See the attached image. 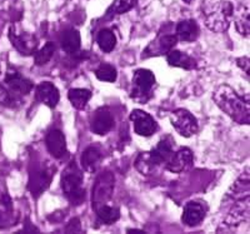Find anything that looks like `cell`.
<instances>
[{"instance_id": "6da1fadb", "label": "cell", "mask_w": 250, "mask_h": 234, "mask_svg": "<svg viewBox=\"0 0 250 234\" xmlns=\"http://www.w3.org/2000/svg\"><path fill=\"white\" fill-rule=\"evenodd\" d=\"M213 100L220 108V110L224 111L235 123L249 126V102H245V99H243L230 85H227V84L219 85L214 91Z\"/></svg>"}, {"instance_id": "7a4b0ae2", "label": "cell", "mask_w": 250, "mask_h": 234, "mask_svg": "<svg viewBox=\"0 0 250 234\" xmlns=\"http://www.w3.org/2000/svg\"><path fill=\"white\" fill-rule=\"evenodd\" d=\"M62 189L73 206H79L84 202L85 191L83 188V173L75 163H70L64 169L62 175Z\"/></svg>"}, {"instance_id": "3957f363", "label": "cell", "mask_w": 250, "mask_h": 234, "mask_svg": "<svg viewBox=\"0 0 250 234\" xmlns=\"http://www.w3.org/2000/svg\"><path fill=\"white\" fill-rule=\"evenodd\" d=\"M233 12L234 6L230 1L227 0L218 1L205 13V24L214 33L227 32L230 25Z\"/></svg>"}, {"instance_id": "277c9868", "label": "cell", "mask_w": 250, "mask_h": 234, "mask_svg": "<svg viewBox=\"0 0 250 234\" xmlns=\"http://www.w3.org/2000/svg\"><path fill=\"white\" fill-rule=\"evenodd\" d=\"M114 187H115V178L110 171H103L95 179L93 187V194H91V202H93L94 211L98 207L106 204L113 197Z\"/></svg>"}, {"instance_id": "5b68a950", "label": "cell", "mask_w": 250, "mask_h": 234, "mask_svg": "<svg viewBox=\"0 0 250 234\" xmlns=\"http://www.w3.org/2000/svg\"><path fill=\"white\" fill-rule=\"evenodd\" d=\"M171 126L182 137L190 138L198 131V120L187 109H176L170 114Z\"/></svg>"}, {"instance_id": "8992f818", "label": "cell", "mask_w": 250, "mask_h": 234, "mask_svg": "<svg viewBox=\"0 0 250 234\" xmlns=\"http://www.w3.org/2000/svg\"><path fill=\"white\" fill-rule=\"evenodd\" d=\"M54 170L55 169L53 167H38L34 170L30 171L28 189L33 197H39L49 188L53 175H54Z\"/></svg>"}, {"instance_id": "52a82bcc", "label": "cell", "mask_w": 250, "mask_h": 234, "mask_svg": "<svg viewBox=\"0 0 250 234\" xmlns=\"http://www.w3.org/2000/svg\"><path fill=\"white\" fill-rule=\"evenodd\" d=\"M9 39L12 42L13 46L17 49L21 55H33L37 52L38 40L34 35L29 33L18 32L17 28L12 26L9 30Z\"/></svg>"}, {"instance_id": "ba28073f", "label": "cell", "mask_w": 250, "mask_h": 234, "mask_svg": "<svg viewBox=\"0 0 250 234\" xmlns=\"http://www.w3.org/2000/svg\"><path fill=\"white\" fill-rule=\"evenodd\" d=\"M130 120L134 123L135 133L138 135H142V137H150L158 129L154 118L148 113L140 110V109H135V110L131 111Z\"/></svg>"}, {"instance_id": "9c48e42d", "label": "cell", "mask_w": 250, "mask_h": 234, "mask_svg": "<svg viewBox=\"0 0 250 234\" xmlns=\"http://www.w3.org/2000/svg\"><path fill=\"white\" fill-rule=\"evenodd\" d=\"M193 151L189 148L183 147L171 155L170 159L167 162L165 168L171 171V173H183V171L188 170L193 166Z\"/></svg>"}, {"instance_id": "30bf717a", "label": "cell", "mask_w": 250, "mask_h": 234, "mask_svg": "<svg viewBox=\"0 0 250 234\" xmlns=\"http://www.w3.org/2000/svg\"><path fill=\"white\" fill-rule=\"evenodd\" d=\"M114 127V117L106 108H100L90 120V129L94 134L105 135Z\"/></svg>"}, {"instance_id": "8fae6325", "label": "cell", "mask_w": 250, "mask_h": 234, "mask_svg": "<svg viewBox=\"0 0 250 234\" xmlns=\"http://www.w3.org/2000/svg\"><path fill=\"white\" fill-rule=\"evenodd\" d=\"M46 149L51 155L60 159L66 154V140L65 135L59 129H51L45 138Z\"/></svg>"}, {"instance_id": "7c38bea8", "label": "cell", "mask_w": 250, "mask_h": 234, "mask_svg": "<svg viewBox=\"0 0 250 234\" xmlns=\"http://www.w3.org/2000/svg\"><path fill=\"white\" fill-rule=\"evenodd\" d=\"M5 85L8 86L10 93L14 95H26L33 89V83L30 80L23 78L17 70H10L5 75Z\"/></svg>"}, {"instance_id": "4fadbf2b", "label": "cell", "mask_w": 250, "mask_h": 234, "mask_svg": "<svg viewBox=\"0 0 250 234\" xmlns=\"http://www.w3.org/2000/svg\"><path fill=\"white\" fill-rule=\"evenodd\" d=\"M35 98H37V100H39L40 103H43L44 106L53 109L59 103L60 94L54 84L50 83V82H43L35 89Z\"/></svg>"}, {"instance_id": "5bb4252c", "label": "cell", "mask_w": 250, "mask_h": 234, "mask_svg": "<svg viewBox=\"0 0 250 234\" xmlns=\"http://www.w3.org/2000/svg\"><path fill=\"white\" fill-rule=\"evenodd\" d=\"M176 43H178L176 35H164V37H160L159 39L154 40L153 43L149 44L148 48L144 50L143 58L168 54L171 49L176 45Z\"/></svg>"}, {"instance_id": "9a60e30c", "label": "cell", "mask_w": 250, "mask_h": 234, "mask_svg": "<svg viewBox=\"0 0 250 234\" xmlns=\"http://www.w3.org/2000/svg\"><path fill=\"white\" fill-rule=\"evenodd\" d=\"M207 215V208L200 202H189L183 212V222L188 227H195L203 222Z\"/></svg>"}, {"instance_id": "2e32d148", "label": "cell", "mask_w": 250, "mask_h": 234, "mask_svg": "<svg viewBox=\"0 0 250 234\" xmlns=\"http://www.w3.org/2000/svg\"><path fill=\"white\" fill-rule=\"evenodd\" d=\"M133 84L135 86L134 93L137 95H146L155 85V75L148 69H138L134 72Z\"/></svg>"}, {"instance_id": "e0dca14e", "label": "cell", "mask_w": 250, "mask_h": 234, "mask_svg": "<svg viewBox=\"0 0 250 234\" xmlns=\"http://www.w3.org/2000/svg\"><path fill=\"white\" fill-rule=\"evenodd\" d=\"M102 159V151L97 147H89V148L83 151L80 163H82V167L84 170L88 171V173H95L99 168Z\"/></svg>"}, {"instance_id": "ac0fdd59", "label": "cell", "mask_w": 250, "mask_h": 234, "mask_svg": "<svg viewBox=\"0 0 250 234\" xmlns=\"http://www.w3.org/2000/svg\"><path fill=\"white\" fill-rule=\"evenodd\" d=\"M60 43H62V50L66 54H77V53H79L80 45H82L80 33L78 30H75V29H68V30L62 33Z\"/></svg>"}, {"instance_id": "d6986e66", "label": "cell", "mask_w": 250, "mask_h": 234, "mask_svg": "<svg viewBox=\"0 0 250 234\" xmlns=\"http://www.w3.org/2000/svg\"><path fill=\"white\" fill-rule=\"evenodd\" d=\"M160 162L158 160V158L155 157V154L151 151H143L138 155L137 160H135V168L139 171L140 174L143 175H149L154 171V169H156V167L159 166Z\"/></svg>"}, {"instance_id": "ffe728a7", "label": "cell", "mask_w": 250, "mask_h": 234, "mask_svg": "<svg viewBox=\"0 0 250 234\" xmlns=\"http://www.w3.org/2000/svg\"><path fill=\"white\" fill-rule=\"evenodd\" d=\"M199 37V26L191 19L183 20L176 25V38L183 42H194Z\"/></svg>"}, {"instance_id": "44dd1931", "label": "cell", "mask_w": 250, "mask_h": 234, "mask_svg": "<svg viewBox=\"0 0 250 234\" xmlns=\"http://www.w3.org/2000/svg\"><path fill=\"white\" fill-rule=\"evenodd\" d=\"M235 28L239 34L243 37H249L250 30V20H249V8L245 5H240L239 8L234 9L233 18Z\"/></svg>"}, {"instance_id": "7402d4cb", "label": "cell", "mask_w": 250, "mask_h": 234, "mask_svg": "<svg viewBox=\"0 0 250 234\" xmlns=\"http://www.w3.org/2000/svg\"><path fill=\"white\" fill-rule=\"evenodd\" d=\"M168 63L171 66H178V68L188 69V70L196 68V62L194 58L180 52V50H174V49H171L168 53Z\"/></svg>"}, {"instance_id": "603a6c76", "label": "cell", "mask_w": 250, "mask_h": 234, "mask_svg": "<svg viewBox=\"0 0 250 234\" xmlns=\"http://www.w3.org/2000/svg\"><path fill=\"white\" fill-rule=\"evenodd\" d=\"M248 217H249V199L245 203L244 198V199H242V202L236 203L235 207L231 209L225 222L229 226H236L239 223L244 222L245 218L248 219Z\"/></svg>"}, {"instance_id": "cb8c5ba5", "label": "cell", "mask_w": 250, "mask_h": 234, "mask_svg": "<svg viewBox=\"0 0 250 234\" xmlns=\"http://www.w3.org/2000/svg\"><path fill=\"white\" fill-rule=\"evenodd\" d=\"M228 197L233 198L235 200L244 199L245 197H249V173H247L239 178L235 183H234L231 188L228 191Z\"/></svg>"}, {"instance_id": "d4e9b609", "label": "cell", "mask_w": 250, "mask_h": 234, "mask_svg": "<svg viewBox=\"0 0 250 234\" xmlns=\"http://www.w3.org/2000/svg\"><path fill=\"white\" fill-rule=\"evenodd\" d=\"M174 140L171 139V137H165L160 140L156 148L154 149L153 153L155 154V157L158 158V160L162 163H167L171 158V155L174 154Z\"/></svg>"}, {"instance_id": "484cf974", "label": "cell", "mask_w": 250, "mask_h": 234, "mask_svg": "<svg viewBox=\"0 0 250 234\" xmlns=\"http://www.w3.org/2000/svg\"><path fill=\"white\" fill-rule=\"evenodd\" d=\"M69 102L75 109L85 108L89 100L91 99V91L88 89H70L68 93Z\"/></svg>"}, {"instance_id": "4316f807", "label": "cell", "mask_w": 250, "mask_h": 234, "mask_svg": "<svg viewBox=\"0 0 250 234\" xmlns=\"http://www.w3.org/2000/svg\"><path fill=\"white\" fill-rule=\"evenodd\" d=\"M95 211H97V215L100 222L104 223V224H108V226L115 223L120 218V211L117 207H110L108 204H103V206L98 207Z\"/></svg>"}, {"instance_id": "83f0119b", "label": "cell", "mask_w": 250, "mask_h": 234, "mask_svg": "<svg viewBox=\"0 0 250 234\" xmlns=\"http://www.w3.org/2000/svg\"><path fill=\"white\" fill-rule=\"evenodd\" d=\"M97 42L99 48L102 49L104 53H110L113 52L115 45H117V38L111 30L109 29H102L98 33Z\"/></svg>"}, {"instance_id": "f1b7e54d", "label": "cell", "mask_w": 250, "mask_h": 234, "mask_svg": "<svg viewBox=\"0 0 250 234\" xmlns=\"http://www.w3.org/2000/svg\"><path fill=\"white\" fill-rule=\"evenodd\" d=\"M138 0H114V3L108 10V18H113L115 15H122L128 13L129 10L137 5Z\"/></svg>"}, {"instance_id": "f546056e", "label": "cell", "mask_w": 250, "mask_h": 234, "mask_svg": "<svg viewBox=\"0 0 250 234\" xmlns=\"http://www.w3.org/2000/svg\"><path fill=\"white\" fill-rule=\"evenodd\" d=\"M55 49L57 48H55V44L53 43V42L46 43L43 48L40 49V50L35 52V55H34L35 64H37V65H44V64L48 63L49 60L53 58V55H54Z\"/></svg>"}, {"instance_id": "4dcf8cb0", "label": "cell", "mask_w": 250, "mask_h": 234, "mask_svg": "<svg viewBox=\"0 0 250 234\" xmlns=\"http://www.w3.org/2000/svg\"><path fill=\"white\" fill-rule=\"evenodd\" d=\"M95 77L102 82H108V83H114L118 78L117 69L110 64H103L95 72Z\"/></svg>"}, {"instance_id": "1f68e13d", "label": "cell", "mask_w": 250, "mask_h": 234, "mask_svg": "<svg viewBox=\"0 0 250 234\" xmlns=\"http://www.w3.org/2000/svg\"><path fill=\"white\" fill-rule=\"evenodd\" d=\"M65 231L68 233H75V232H80V220L78 218H74L69 222V224L66 226Z\"/></svg>"}, {"instance_id": "d6a6232c", "label": "cell", "mask_w": 250, "mask_h": 234, "mask_svg": "<svg viewBox=\"0 0 250 234\" xmlns=\"http://www.w3.org/2000/svg\"><path fill=\"white\" fill-rule=\"evenodd\" d=\"M236 64H238V66H240L244 72H247V74H249V68H250L249 58L248 57L239 58V59H236Z\"/></svg>"}, {"instance_id": "836d02e7", "label": "cell", "mask_w": 250, "mask_h": 234, "mask_svg": "<svg viewBox=\"0 0 250 234\" xmlns=\"http://www.w3.org/2000/svg\"><path fill=\"white\" fill-rule=\"evenodd\" d=\"M128 233H130V234H142V233H144V232L143 231H139V229H128Z\"/></svg>"}, {"instance_id": "e575fe53", "label": "cell", "mask_w": 250, "mask_h": 234, "mask_svg": "<svg viewBox=\"0 0 250 234\" xmlns=\"http://www.w3.org/2000/svg\"><path fill=\"white\" fill-rule=\"evenodd\" d=\"M183 1H184L185 4H191V1H193V0H183Z\"/></svg>"}]
</instances>
